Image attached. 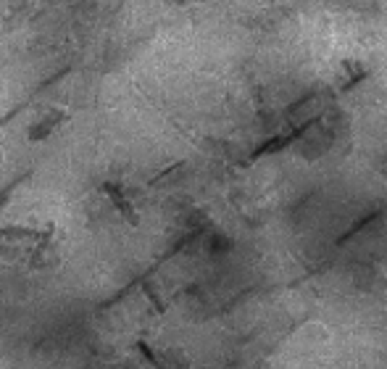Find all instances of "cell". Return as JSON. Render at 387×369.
Segmentation results:
<instances>
[{
    "instance_id": "obj_2",
    "label": "cell",
    "mask_w": 387,
    "mask_h": 369,
    "mask_svg": "<svg viewBox=\"0 0 387 369\" xmlns=\"http://www.w3.org/2000/svg\"><path fill=\"white\" fill-rule=\"evenodd\" d=\"M103 193L111 198V203L116 206V211L121 214V219H127V224H132V227H137L140 224V219H137V211L132 209V203L124 198V193H121V187L114 182H105L103 184Z\"/></svg>"
},
{
    "instance_id": "obj_3",
    "label": "cell",
    "mask_w": 387,
    "mask_h": 369,
    "mask_svg": "<svg viewBox=\"0 0 387 369\" xmlns=\"http://www.w3.org/2000/svg\"><path fill=\"white\" fill-rule=\"evenodd\" d=\"M53 224L42 233V230H32V227H0V240H45L53 237Z\"/></svg>"
},
{
    "instance_id": "obj_1",
    "label": "cell",
    "mask_w": 387,
    "mask_h": 369,
    "mask_svg": "<svg viewBox=\"0 0 387 369\" xmlns=\"http://www.w3.org/2000/svg\"><path fill=\"white\" fill-rule=\"evenodd\" d=\"M66 119H68L66 111H48L45 117H40L32 127H29V143H42V140H48Z\"/></svg>"
},
{
    "instance_id": "obj_4",
    "label": "cell",
    "mask_w": 387,
    "mask_h": 369,
    "mask_svg": "<svg viewBox=\"0 0 387 369\" xmlns=\"http://www.w3.org/2000/svg\"><path fill=\"white\" fill-rule=\"evenodd\" d=\"M27 177H32V169H27L24 174H18L16 180H11V182H8V184H5V187H3V190H0V209H3L5 203L11 201V195L16 193V187H18V184H24V182H27Z\"/></svg>"
},
{
    "instance_id": "obj_5",
    "label": "cell",
    "mask_w": 387,
    "mask_h": 369,
    "mask_svg": "<svg viewBox=\"0 0 387 369\" xmlns=\"http://www.w3.org/2000/svg\"><path fill=\"white\" fill-rule=\"evenodd\" d=\"M137 351L142 353V356H145V361H148V364H151L153 369H166L164 367V364H161V361H158V359H155V353L151 351V346H148V343H145V340H142V337H137Z\"/></svg>"
}]
</instances>
